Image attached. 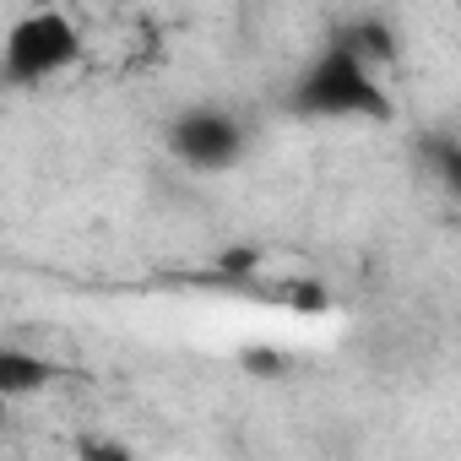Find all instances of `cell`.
<instances>
[{"label":"cell","instance_id":"7a4b0ae2","mask_svg":"<svg viewBox=\"0 0 461 461\" xmlns=\"http://www.w3.org/2000/svg\"><path fill=\"white\" fill-rule=\"evenodd\" d=\"M77 60H82V28L60 6H39L6 33V82L12 87H44L50 77L71 71Z\"/></svg>","mask_w":461,"mask_h":461},{"label":"cell","instance_id":"277c9868","mask_svg":"<svg viewBox=\"0 0 461 461\" xmlns=\"http://www.w3.org/2000/svg\"><path fill=\"white\" fill-rule=\"evenodd\" d=\"M50 380H55V364H50V358L28 353V348H17V342H12L6 353H0V396H6V402L39 396Z\"/></svg>","mask_w":461,"mask_h":461},{"label":"cell","instance_id":"6da1fadb","mask_svg":"<svg viewBox=\"0 0 461 461\" xmlns=\"http://www.w3.org/2000/svg\"><path fill=\"white\" fill-rule=\"evenodd\" d=\"M299 114H315V120H391L396 104L380 82V71L369 60H358L348 44H326L294 82V98H288Z\"/></svg>","mask_w":461,"mask_h":461},{"label":"cell","instance_id":"5b68a950","mask_svg":"<svg viewBox=\"0 0 461 461\" xmlns=\"http://www.w3.org/2000/svg\"><path fill=\"white\" fill-rule=\"evenodd\" d=\"M337 44H348L358 60H369L375 71H385L391 60H396V33H391V23L385 17H348L337 33H331Z\"/></svg>","mask_w":461,"mask_h":461},{"label":"cell","instance_id":"3957f363","mask_svg":"<svg viewBox=\"0 0 461 461\" xmlns=\"http://www.w3.org/2000/svg\"><path fill=\"white\" fill-rule=\"evenodd\" d=\"M168 147L185 168L195 174H222L245 158V125L217 109V104H195V109H179L174 125H168Z\"/></svg>","mask_w":461,"mask_h":461},{"label":"cell","instance_id":"8992f818","mask_svg":"<svg viewBox=\"0 0 461 461\" xmlns=\"http://www.w3.org/2000/svg\"><path fill=\"white\" fill-rule=\"evenodd\" d=\"M434 168H439V179H445V190L461 201V141H434Z\"/></svg>","mask_w":461,"mask_h":461}]
</instances>
